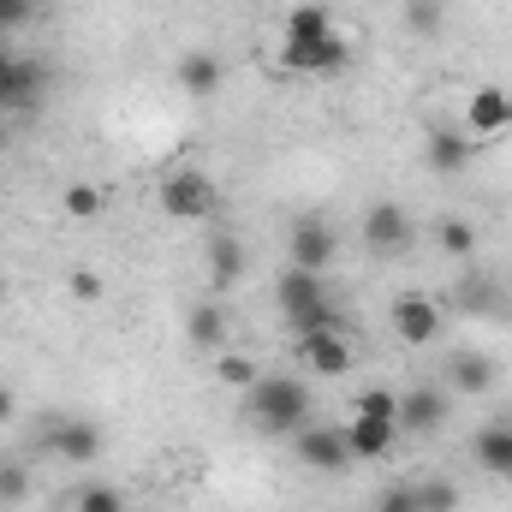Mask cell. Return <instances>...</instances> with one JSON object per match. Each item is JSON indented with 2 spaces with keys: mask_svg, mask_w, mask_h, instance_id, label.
<instances>
[{
  "mask_svg": "<svg viewBox=\"0 0 512 512\" xmlns=\"http://www.w3.org/2000/svg\"><path fill=\"white\" fill-rule=\"evenodd\" d=\"M245 405H251V423L268 435H298L310 423V387L298 376H256Z\"/></svg>",
  "mask_w": 512,
  "mask_h": 512,
  "instance_id": "obj_1",
  "label": "cell"
},
{
  "mask_svg": "<svg viewBox=\"0 0 512 512\" xmlns=\"http://www.w3.org/2000/svg\"><path fill=\"white\" fill-rule=\"evenodd\" d=\"M274 298H280V316H286L292 340L310 334V328H340V310H334L322 274H310V268H286L280 286H274Z\"/></svg>",
  "mask_w": 512,
  "mask_h": 512,
  "instance_id": "obj_2",
  "label": "cell"
},
{
  "mask_svg": "<svg viewBox=\"0 0 512 512\" xmlns=\"http://www.w3.org/2000/svg\"><path fill=\"white\" fill-rule=\"evenodd\" d=\"M215 203H221V191H215V179L197 173V167H173V173L161 179V209H167L173 221H209Z\"/></svg>",
  "mask_w": 512,
  "mask_h": 512,
  "instance_id": "obj_3",
  "label": "cell"
},
{
  "mask_svg": "<svg viewBox=\"0 0 512 512\" xmlns=\"http://www.w3.org/2000/svg\"><path fill=\"white\" fill-rule=\"evenodd\" d=\"M48 96V66L30 54H12L0 72V114H36Z\"/></svg>",
  "mask_w": 512,
  "mask_h": 512,
  "instance_id": "obj_4",
  "label": "cell"
},
{
  "mask_svg": "<svg viewBox=\"0 0 512 512\" xmlns=\"http://www.w3.org/2000/svg\"><path fill=\"white\" fill-rule=\"evenodd\" d=\"M298 358H304V370L310 376H322V382H340V376H352V340L340 334V328H310V334H298Z\"/></svg>",
  "mask_w": 512,
  "mask_h": 512,
  "instance_id": "obj_5",
  "label": "cell"
},
{
  "mask_svg": "<svg viewBox=\"0 0 512 512\" xmlns=\"http://www.w3.org/2000/svg\"><path fill=\"white\" fill-rule=\"evenodd\" d=\"M393 334H399V346H429V340H441V304H435L429 292H399V298H393Z\"/></svg>",
  "mask_w": 512,
  "mask_h": 512,
  "instance_id": "obj_6",
  "label": "cell"
},
{
  "mask_svg": "<svg viewBox=\"0 0 512 512\" xmlns=\"http://www.w3.org/2000/svg\"><path fill=\"white\" fill-rule=\"evenodd\" d=\"M292 453H298V465H310V471H346V465H352L346 429H328V423H304V429L292 435Z\"/></svg>",
  "mask_w": 512,
  "mask_h": 512,
  "instance_id": "obj_7",
  "label": "cell"
},
{
  "mask_svg": "<svg viewBox=\"0 0 512 512\" xmlns=\"http://www.w3.org/2000/svg\"><path fill=\"white\" fill-rule=\"evenodd\" d=\"M292 72H310V78H340L352 66V42L346 36H322V42H286L280 54Z\"/></svg>",
  "mask_w": 512,
  "mask_h": 512,
  "instance_id": "obj_8",
  "label": "cell"
},
{
  "mask_svg": "<svg viewBox=\"0 0 512 512\" xmlns=\"http://www.w3.org/2000/svg\"><path fill=\"white\" fill-rule=\"evenodd\" d=\"M334 256H340V239H334V227H328L322 215H298V221H292V268L322 274Z\"/></svg>",
  "mask_w": 512,
  "mask_h": 512,
  "instance_id": "obj_9",
  "label": "cell"
},
{
  "mask_svg": "<svg viewBox=\"0 0 512 512\" xmlns=\"http://www.w3.org/2000/svg\"><path fill=\"white\" fill-rule=\"evenodd\" d=\"M447 387H411L399 393V435H435L447 423Z\"/></svg>",
  "mask_w": 512,
  "mask_h": 512,
  "instance_id": "obj_10",
  "label": "cell"
},
{
  "mask_svg": "<svg viewBox=\"0 0 512 512\" xmlns=\"http://www.w3.org/2000/svg\"><path fill=\"white\" fill-rule=\"evenodd\" d=\"M48 453H60V459H72V465H90L96 453H102V429L90 423V417H60V423H48Z\"/></svg>",
  "mask_w": 512,
  "mask_h": 512,
  "instance_id": "obj_11",
  "label": "cell"
},
{
  "mask_svg": "<svg viewBox=\"0 0 512 512\" xmlns=\"http://www.w3.org/2000/svg\"><path fill=\"white\" fill-rule=\"evenodd\" d=\"M364 245L382 251V256L405 251V245H411V215H405L399 203H370V209H364Z\"/></svg>",
  "mask_w": 512,
  "mask_h": 512,
  "instance_id": "obj_12",
  "label": "cell"
},
{
  "mask_svg": "<svg viewBox=\"0 0 512 512\" xmlns=\"http://www.w3.org/2000/svg\"><path fill=\"white\" fill-rule=\"evenodd\" d=\"M465 131H471V137H501V131H512V96L507 90L483 84V90L465 102Z\"/></svg>",
  "mask_w": 512,
  "mask_h": 512,
  "instance_id": "obj_13",
  "label": "cell"
},
{
  "mask_svg": "<svg viewBox=\"0 0 512 512\" xmlns=\"http://www.w3.org/2000/svg\"><path fill=\"white\" fill-rule=\"evenodd\" d=\"M346 447H352V459H387L393 447H399V423H387V417H358L352 411V423H346Z\"/></svg>",
  "mask_w": 512,
  "mask_h": 512,
  "instance_id": "obj_14",
  "label": "cell"
},
{
  "mask_svg": "<svg viewBox=\"0 0 512 512\" xmlns=\"http://www.w3.org/2000/svg\"><path fill=\"white\" fill-rule=\"evenodd\" d=\"M471 453H477V465H483L489 477L512 483V423H489V429H477Z\"/></svg>",
  "mask_w": 512,
  "mask_h": 512,
  "instance_id": "obj_15",
  "label": "cell"
},
{
  "mask_svg": "<svg viewBox=\"0 0 512 512\" xmlns=\"http://www.w3.org/2000/svg\"><path fill=\"white\" fill-rule=\"evenodd\" d=\"M495 387V364L489 358H477V352H453L447 358V393H489Z\"/></svg>",
  "mask_w": 512,
  "mask_h": 512,
  "instance_id": "obj_16",
  "label": "cell"
},
{
  "mask_svg": "<svg viewBox=\"0 0 512 512\" xmlns=\"http://www.w3.org/2000/svg\"><path fill=\"white\" fill-rule=\"evenodd\" d=\"M209 280H215V286H233V280H239V274H245V245H239V239H233V233H209Z\"/></svg>",
  "mask_w": 512,
  "mask_h": 512,
  "instance_id": "obj_17",
  "label": "cell"
},
{
  "mask_svg": "<svg viewBox=\"0 0 512 512\" xmlns=\"http://www.w3.org/2000/svg\"><path fill=\"white\" fill-rule=\"evenodd\" d=\"M429 167L435 173H465L471 167V137L465 131H429Z\"/></svg>",
  "mask_w": 512,
  "mask_h": 512,
  "instance_id": "obj_18",
  "label": "cell"
},
{
  "mask_svg": "<svg viewBox=\"0 0 512 512\" xmlns=\"http://www.w3.org/2000/svg\"><path fill=\"white\" fill-rule=\"evenodd\" d=\"M322 36H334V12L328 6H292L286 12V42H322Z\"/></svg>",
  "mask_w": 512,
  "mask_h": 512,
  "instance_id": "obj_19",
  "label": "cell"
},
{
  "mask_svg": "<svg viewBox=\"0 0 512 512\" xmlns=\"http://www.w3.org/2000/svg\"><path fill=\"white\" fill-rule=\"evenodd\" d=\"M185 328H191V340H197L203 352H227V310H221L215 298H209V304H197Z\"/></svg>",
  "mask_w": 512,
  "mask_h": 512,
  "instance_id": "obj_20",
  "label": "cell"
},
{
  "mask_svg": "<svg viewBox=\"0 0 512 512\" xmlns=\"http://www.w3.org/2000/svg\"><path fill=\"white\" fill-rule=\"evenodd\" d=\"M179 84H185L191 96H215V90H221V60H215V54H185V60H179Z\"/></svg>",
  "mask_w": 512,
  "mask_h": 512,
  "instance_id": "obj_21",
  "label": "cell"
},
{
  "mask_svg": "<svg viewBox=\"0 0 512 512\" xmlns=\"http://www.w3.org/2000/svg\"><path fill=\"white\" fill-rule=\"evenodd\" d=\"M405 24H411V36H441L447 30V0H411Z\"/></svg>",
  "mask_w": 512,
  "mask_h": 512,
  "instance_id": "obj_22",
  "label": "cell"
},
{
  "mask_svg": "<svg viewBox=\"0 0 512 512\" xmlns=\"http://www.w3.org/2000/svg\"><path fill=\"white\" fill-rule=\"evenodd\" d=\"M215 376L227 387H239V393H251L256 387V364L245 358V352H215Z\"/></svg>",
  "mask_w": 512,
  "mask_h": 512,
  "instance_id": "obj_23",
  "label": "cell"
},
{
  "mask_svg": "<svg viewBox=\"0 0 512 512\" xmlns=\"http://www.w3.org/2000/svg\"><path fill=\"white\" fill-rule=\"evenodd\" d=\"M72 512H126V495H120L114 483H84L78 501H72Z\"/></svg>",
  "mask_w": 512,
  "mask_h": 512,
  "instance_id": "obj_24",
  "label": "cell"
},
{
  "mask_svg": "<svg viewBox=\"0 0 512 512\" xmlns=\"http://www.w3.org/2000/svg\"><path fill=\"white\" fill-rule=\"evenodd\" d=\"M60 209H66L72 221H96V215H102V191H96V185H66Z\"/></svg>",
  "mask_w": 512,
  "mask_h": 512,
  "instance_id": "obj_25",
  "label": "cell"
},
{
  "mask_svg": "<svg viewBox=\"0 0 512 512\" xmlns=\"http://www.w3.org/2000/svg\"><path fill=\"white\" fill-rule=\"evenodd\" d=\"M435 239H441V251H447V256H471V251H477L471 221H441V227H435Z\"/></svg>",
  "mask_w": 512,
  "mask_h": 512,
  "instance_id": "obj_26",
  "label": "cell"
},
{
  "mask_svg": "<svg viewBox=\"0 0 512 512\" xmlns=\"http://www.w3.org/2000/svg\"><path fill=\"white\" fill-rule=\"evenodd\" d=\"M358 417H387V423H399V393L364 387V393H358Z\"/></svg>",
  "mask_w": 512,
  "mask_h": 512,
  "instance_id": "obj_27",
  "label": "cell"
},
{
  "mask_svg": "<svg viewBox=\"0 0 512 512\" xmlns=\"http://www.w3.org/2000/svg\"><path fill=\"white\" fill-rule=\"evenodd\" d=\"M423 512H459V489L453 483H411Z\"/></svg>",
  "mask_w": 512,
  "mask_h": 512,
  "instance_id": "obj_28",
  "label": "cell"
},
{
  "mask_svg": "<svg viewBox=\"0 0 512 512\" xmlns=\"http://www.w3.org/2000/svg\"><path fill=\"white\" fill-rule=\"evenodd\" d=\"M30 495V471L18 465V459H0V507H12V501H24Z\"/></svg>",
  "mask_w": 512,
  "mask_h": 512,
  "instance_id": "obj_29",
  "label": "cell"
},
{
  "mask_svg": "<svg viewBox=\"0 0 512 512\" xmlns=\"http://www.w3.org/2000/svg\"><path fill=\"white\" fill-rule=\"evenodd\" d=\"M376 512H423V507H417V489L411 483H393V489H382Z\"/></svg>",
  "mask_w": 512,
  "mask_h": 512,
  "instance_id": "obj_30",
  "label": "cell"
},
{
  "mask_svg": "<svg viewBox=\"0 0 512 512\" xmlns=\"http://www.w3.org/2000/svg\"><path fill=\"white\" fill-rule=\"evenodd\" d=\"M30 18V0H0V24H24Z\"/></svg>",
  "mask_w": 512,
  "mask_h": 512,
  "instance_id": "obj_31",
  "label": "cell"
},
{
  "mask_svg": "<svg viewBox=\"0 0 512 512\" xmlns=\"http://www.w3.org/2000/svg\"><path fill=\"white\" fill-rule=\"evenodd\" d=\"M72 292H78V298H102V280H96V274H72Z\"/></svg>",
  "mask_w": 512,
  "mask_h": 512,
  "instance_id": "obj_32",
  "label": "cell"
},
{
  "mask_svg": "<svg viewBox=\"0 0 512 512\" xmlns=\"http://www.w3.org/2000/svg\"><path fill=\"white\" fill-rule=\"evenodd\" d=\"M0 423H12V393L0 387Z\"/></svg>",
  "mask_w": 512,
  "mask_h": 512,
  "instance_id": "obj_33",
  "label": "cell"
},
{
  "mask_svg": "<svg viewBox=\"0 0 512 512\" xmlns=\"http://www.w3.org/2000/svg\"><path fill=\"white\" fill-rule=\"evenodd\" d=\"M6 60H12V48H6V42H0V72H6Z\"/></svg>",
  "mask_w": 512,
  "mask_h": 512,
  "instance_id": "obj_34",
  "label": "cell"
},
{
  "mask_svg": "<svg viewBox=\"0 0 512 512\" xmlns=\"http://www.w3.org/2000/svg\"><path fill=\"white\" fill-rule=\"evenodd\" d=\"M0 298H6V280H0Z\"/></svg>",
  "mask_w": 512,
  "mask_h": 512,
  "instance_id": "obj_35",
  "label": "cell"
},
{
  "mask_svg": "<svg viewBox=\"0 0 512 512\" xmlns=\"http://www.w3.org/2000/svg\"><path fill=\"white\" fill-rule=\"evenodd\" d=\"M0 149H6V137H0Z\"/></svg>",
  "mask_w": 512,
  "mask_h": 512,
  "instance_id": "obj_36",
  "label": "cell"
},
{
  "mask_svg": "<svg viewBox=\"0 0 512 512\" xmlns=\"http://www.w3.org/2000/svg\"><path fill=\"white\" fill-rule=\"evenodd\" d=\"M0 30H6V24H0Z\"/></svg>",
  "mask_w": 512,
  "mask_h": 512,
  "instance_id": "obj_37",
  "label": "cell"
},
{
  "mask_svg": "<svg viewBox=\"0 0 512 512\" xmlns=\"http://www.w3.org/2000/svg\"><path fill=\"white\" fill-rule=\"evenodd\" d=\"M0 512H6V507H0Z\"/></svg>",
  "mask_w": 512,
  "mask_h": 512,
  "instance_id": "obj_38",
  "label": "cell"
}]
</instances>
